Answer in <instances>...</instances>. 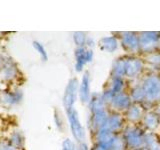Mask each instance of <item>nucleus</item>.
Masks as SVG:
<instances>
[{
  "instance_id": "nucleus-1",
  "label": "nucleus",
  "mask_w": 160,
  "mask_h": 150,
  "mask_svg": "<svg viewBox=\"0 0 160 150\" xmlns=\"http://www.w3.org/2000/svg\"><path fill=\"white\" fill-rule=\"evenodd\" d=\"M145 94V100L142 105L145 107H151L160 103V75L150 73L142 78L140 83Z\"/></svg>"
},
{
  "instance_id": "nucleus-2",
  "label": "nucleus",
  "mask_w": 160,
  "mask_h": 150,
  "mask_svg": "<svg viewBox=\"0 0 160 150\" xmlns=\"http://www.w3.org/2000/svg\"><path fill=\"white\" fill-rule=\"evenodd\" d=\"M144 130L139 127L138 125L131 124L124 128L121 135L124 139L126 149L132 150L140 147H144Z\"/></svg>"
},
{
  "instance_id": "nucleus-3",
  "label": "nucleus",
  "mask_w": 160,
  "mask_h": 150,
  "mask_svg": "<svg viewBox=\"0 0 160 150\" xmlns=\"http://www.w3.org/2000/svg\"><path fill=\"white\" fill-rule=\"evenodd\" d=\"M140 53L149 54L158 50V43L160 41V32H140L138 33Z\"/></svg>"
},
{
  "instance_id": "nucleus-4",
  "label": "nucleus",
  "mask_w": 160,
  "mask_h": 150,
  "mask_svg": "<svg viewBox=\"0 0 160 150\" xmlns=\"http://www.w3.org/2000/svg\"><path fill=\"white\" fill-rule=\"evenodd\" d=\"M67 116H68V121L70 125V129H71V132L73 137L75 138L77 142L81 143L83 142V140L85 138V131L84 128L81 124V121L79 119V115L77 110L74 107L67 110Z\"/></svg>"
},
{
  "instance_id": "nucleus-5",
  "label": "nucleus",
  "mask_w": 160,
  "mask_h": 150,
  "mask_svg": "<svg viewBox=\"0 0 160 150\" xmlns=\"http://www.w3.org/2000/svg\"><path fill=\"white\" fill-rule=\"evenodd\" d=\"M145 68V62L143 58L136 56H126V65H125V77L129 79L138 78L142 74Z\"/></svg>"
},
{
  "instance_id": "nucleus-6",
  "label": "nucleus",
  "mask_w": 160,
  "mask_h": 150,
  "mask_svg": "<svg viewBox=\"0 0 160 150\" xmlns=\"http://www.w3.org/2000/svg\"><path fill=\"white\" fill-rule=\"evenodd\" d=\"M120 44L127 53L131 56L140 53V44L138 34L135 32H122L120 33Z\"/></svg>"
},
{
  "instance_id": "nucleus-7",
  "label": "nucleus",
  "mask_w": 160,
  "mask_h": 150,
  "mask_svg": "<svg viewBox=\"0 0 160 150\" xmlns=\"http://www.w3.org/2000/svg\"><path fill=\"white\" fill-rule=\"evenodd\" d=\"M79 90V82L77 78H72L69 80L63 95V105L66 111L74 107V103L76 101Z\"/></svg>"
},
{
  "instance_id": "nucleus-8",
  "label": "nucleus",
  "mask_w": 160,
  "mask_h": 150,
  "mask_svg": "<svg viewBox=\"0 0 160 150\" xmlns=\"http://www.w3.org/2000/svg\"><path fill=\"white\" fill-rule=\"evenodd\" d=\"M133 104L131 97L129 93L121 92L116 94L113 97L112 102L110 103L109 108L112 110V112H118V113H125L130 108V106Z\"/></svg>"
},
{
  "instance_id": "nucleus-9",
  "label": "nucleus",
  "mask_w": 160,
  "mask_h": 150,
  "mask_svg": "<svg viewBox=\"0 0 160 150\" xmlns=\"http://www.w3.org/2000/svg\"><path fill=\"white\" fill-rule=\"evenodd\" d=\"M93 58L94 53L91 48L77 47L75 50V70L81 72L85 65L92 62Z\"/></svg>"
},
{
  "instance_id": "nucleus-10",
  "label": "nucleus",
  "mask_w": 160,
  "mask_h": 150,
  "mask_svg": "<svg viewBox=\"0 0 160 150\" xmlns=\"http://www.w3.org/2000/svg\"><path fill=\"white\" fill-rule=\"evenodd\" d=\"M116 135L117 134H114L112 131H110L106 126H104L95 133V140H96L95 145H97V146L104 148L106 150H109L115 137H116Z\"/></svg>"
},
{
  "instance_id": "nucleus-11",
  "label": "nucleus",
  "mask_w": 160,
  "mask_h": 150,
  "mask_svg": "<svg viewBox=\"0 0 160 150\" xmlns=\"http://www.w3.org/2000/svg\"><path fill=\"white\" fill-rule=\"evenodd\" d=\"M125 123H126V119H125V116H123L122 113L111 112L109 114V117L105 126L114 134H121L124 128L126 127Z\"/></svg>"
},
{
  "instance_id": "nucleus-12",
  "label": "nucleus",
  "mask_w": 160,
  "mask_h": 150,
  "mask_svg": "<svg viewBox=\"0 0 160 150\" xmlns=\"http://www.w3.org/2000/svg\"><path fill=\"white\" fill-rule=\"evenodd\" d=\"M108 110H102L96 113H92L90 115V121H89V127L91 128L92 132L95 134L99 129H101L106 125L107 119L109 117Z\"/></svg>"
},
{
  "instance_id": "nucleus-13",
  "label": "nucleus",
  "mask_w": 160,
  "mask_h": 150,
  "mask_svg": "<svg viewBox=\"0 0 160 150\" xmlns=\"http://www.w3.org/2000/svg\"><path fill=\"white\" fill-rule=\"evenodd\" d=\"M145 112H146V109L142 104L133 103L125 112V119L132 124H137L139 121H142Z\"/></svg>"
},
{
  "instance_id": "nucleus-14",
  "label": "nucleus",
  "mask_w": 160,
  "mask_h": 150,
  "mask_svg": "<svg viewBox=\"0 0 160 150\" xmlns=\"http://www.w3.org/2000/svg\"><path fill=\"white\" fill-rule=\"evenodd\" d=\"M141 122L143 127L148 132H154L160 127V116L156 111L148 110V111L145 112Z\"/></svg>"
},
{
  "instance_id": "nucleus-15",
  "label": "nucleus",
  "mask_w": 160,
  "mask_h": 150,
  "mask_svg": "<svg viewBox=\"0 0 160 150\" xmlns=\"http://www.w3.org/2000/svg\"><path fill=\"white\" fill-rule=\"evenodd\" d=\"M91 92H90V74L86 71L82 76L81 82L79 83V90H78V96L80 98V101L83 104H88L91 98Z\"/></svg>"
},
{
  "instance_id": "nucleus-16",
  "label": "nucleus",
  "mask_w": 160,
  "mask_h": 150,
  "mask_svg": "<svg viewBox=\"0 0 160 150\" xmlns=\"http://www.w3.org/2000/svg\"><path fill=\"white\" fill-rule=\"evenodd\" d=\"M120 41L116 36H105L102 37L98 41V47L101 51L107 52V53H113L116 51Z\"/></svg>"
},
{
  "instance_id": "nucleus-17",
  "label": "nucleus",
  "mask_w": 160,
  "mask_h": 150,
  "mask_svg": "<svg viewBox=\"0 0 160 150\" xmlns=\"http://www.w3.org/2000/svg\"><path fill=\"white\" fill-rule=\"evenodd\" d=\"M88 105H89V110L91 114L107 109V105L104 103L103 99L101 97V94H97V93H94L91 95V98H90Z\"/></svg>"
},
{
  "instance_id": "nucleus-18",
  "label": "nucleus",
  "mask_w": 160,
  "mask_h": 150,
  "mask_svg": "<svg viewBox=\"0 0 160 150\" xmlns=\"http://www.w3.org/2000/svg\"><path fill=\"white\" fill-rule=\"evenodd\" d=\"M144 148L146 150H160V138L154 132H145Z\"/></svg>"
},
{
  "instance_id": "nucleus-19",
  "label": "nucleus",
  "mask_w": 160,
  "mask_h": 150,
  "mask_svg": "<svg viewBox=\"0 0 160 150\" xmlns=\"http://www.w3.org/2000/svg\"><path fill=\"white\" fill-rule=\"evenodd\" d=\"M125 65H126V56L117 58L113 62V65H112L111 76L124 78L125 77Z\"/></svg>"
},
{
  "instance_id": "nucleus-20",
  "label": "nucleus",
  "mask_w": 160,
  "mask_h": 150,
  "mask_svg": "<svg viewBox=\"0 0 160 150\" xmlns=\"http://www.w3.org/2000/svg\"><path fill=\"white\" fill-rule=\"evenodd\" d=\"M124 85H125L124 78L111 76V77H110V80H109L107 89H109L112 93H114L115 95H116L118 93L123 92Z\"/></svg>"
},
{
  "instance_id": "nucleus-21",
  "label": "nucleus",
  "mask_w": 160,
  "mask_h": 150,
  "mask_svg": "<svg viewBox=\"0 0 160 150\" xmlns=\"http://www.w3.org/2000/svg\"><path fill=\"white\" fill-rule=\"evenodd\" d=\"M129 95H130V97H131V100L133 103L142 104L145 100V94H144V91L140 84L135 85L134 87H132L131 90H130Z\"/></svg>"
},
{
  "instance_id": "nucleus-22",
  "label": "nucleus",
  "mask_w": 160,
  "mask_h": 150,
  "mask_svg": "<svg viewBox=\"0 0 160 150\" xmlns=\"http://www.w3.org/2000/svg\"><path fill=\"white\" fill-rule=\"evenodd\" d=\"M143 60L145 64H149L151 65L152 67H156L160 68V51H154L152 53L149 54H145Z\"/></svg>"
},
{
  "instance_id": "nucleus-23",
  "label": "nucleus",
  "mask_w": 160,
  "mask_h": 150,
  "mask_svg": "<svg viewBox=\"0 0 160 150\" xmlns=\"http://www.w3.org/2000/svg\"><path fill=\"white\" fill-rule=\"evenodd\" d=\"M73 40L77 47H85V45L88 42V38L86 36V34L81 31L75 32L73 34Z\"/></svg>"
},
{
  "instance_id": "nucleus-24",
  "label": "nucleus",
  "mask_w": 160,
  "mask_h": 150,
  "mask_svg": "<svg viewBox=\"0 0 160 150\" xmlns=\"http://www.w3.org/2000/svg\"><path fill=\"white\" fill-rule=\"evenodd\" d=\"M33 46H34L35 49H36V51L40 54L41 58L44 60V61H46V60L48 59V55H47V52H46V49L44 48L43 45L40 42H38V41H34L33 42Z\"/></svg>"
},
{
  "instance_id": "nucleus-25",
  "label": "nucleus",
  "mask_w": 160,
  "mask_h": 150,
  "mask_svg": "<svg viewBox=\"0 0 160 150\" xmlns=\"http://www.w3.org/2000/svg\"><path fill=\"white\" fill-rule=\"evenodd\" d=\"M62 150H77V148L72 140L67 138L62 142Z\"/></svg>"
},
{
  "instance_id": "nucleus-26",
  "label": "nucleus",
  "mask_w": 160,
  "mask_h": 150,
  "mask_svg": "<svg viewBox=\"0 0 160 150\" xmlns=\"http://www.w3.org/2000/svg\"><path fill=\"white\" fill-rule=\"evenodd\" d=\"M15 74V69L14 67H6L4 69V77L5 78H11L13 77V75Z\"/></svg>"
},
{
  "instance_id": "nucleus-27",
  "label": "nucleus",
  "mask_w": 160,
  "mask_h": 150,
  "mask_svg": "<svg viewBox=\"0 0 160 150\" xmlns=\"http://www.w3.org/2000/svg\"><path fill=\"white\" fill-rule=\"evenodd\" d=\"M12 142H13L15 145H16V146H20V145H21L22 142H23L21 135H20L19 133L14 134V136L12 137Z\"/></svg>"
},
{
  "instance_id": "nucleus-28",
  "label": "nucleus",
  "mask_w": 160,
  "mask_h": 150,
  "mask_svg": "<svg viewBox=\"0 0 160 150\" xmlns=\"http://www.w3.org/2000/svg\"><path fill=\"white\" fill-rule=\"evenodd\" d=\"M77 150H89V147L86 143L81 142V143H79V146H78Z\"/></svg>"
},
{
  "instance_id": "nucleus-29",
  "label": "nucleus",
  "mask_w": 160,
  "mask_h": 150,
  "mask_svg": "<svg viewBox=\"0 0 160 150\" xmlns=\"http://www.w3.org/2000/svg\"><path fill=\"white\" fill-rule=\"evenodd\" d=\"M0 150H13L12 147L8 146L7 144H4V143H0Z\"/></svg>"
},
{
  "instance_id": "nucleus-30",
  "label": "nucleus",
  "mask_w": 160,
  "mask_h": 150,
  "mask_svg": "<svg viewBox=\"0 0 160 150\" xmlns=\"http://www.w3.org/2000/svg\"><path fill=\"white\" fill-rule=\"evenodd\" d=\"M92 150H106V149H104V148H101V147L97 146V145H95V146H94V148H93Z\"/></svg>"
},
{
  "instance_id": "nucleus-31",
  "label": "nucleus",
  "mask_w": 160,
  "mask_h": 150,
  "mask_svg": "<svg viewBox=\"0 0 160 150\" xmlns=\"http://www.w3.org/2000/svg\"><path fill=\"white\" fill-rule=\"evenodd\" d=\"M155 111H156L158 113V115L160 116V103L158 104V106H157V108H156V110H155Z\"/></svg>"
},
{
  "instance_id": "nucleus-32",
  "label": "nucleus",
  "mask_w": 160,
  "mask_h": 150,
  "mask_svg": "<svg viewBox=\"0 0 160 150\" xmlns=\"http://www.w3.org/2000/svg\"><path fill=\"white\" fill-rule=\"evenodd\" d=\"M132 150H146L144 147H140V148H136V149H132Z\"/></svg>"
}]
</instances>
